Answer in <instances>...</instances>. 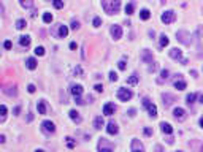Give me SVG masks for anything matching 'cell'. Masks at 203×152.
I'll use <instances>...</instances> for the list:
<instances>
[{
	"label": "cell",
	"instance_id": "23",
	"mask_svg": "<svg viewBox=\"0 0 203 152\" xmlns=\"http://www.w3.org/2000/svg\"><path fill=\"white\" fill-rule=\"evenodd\" d=\"M103 117H102V116H97V117H95V119H94V127L95 128H97V130H100V128L102 127H103Z\"/></svg>",
	"mask_w": 203,
	"mask_h": 152
},
{
	"label": "cell",
	"instance_id": "50",
	"mask_svg": "<svg viewBox=\"0 0 203 152\" xmlns=\"http://www.w3.org/2000/svg\"><path fill=\"white\" fill-rule=\"evenodd\" d=\"M198 101L203 105V94H200V95H198Z\"/></svg>",
	"mask_w": 203,
	"mask_h": 152
},
{
	"label": "cell",
	"instance_id": "16",
	"mask_svg": "<svg viewBox=\"0 0 203 152\" xmlns=\"http://www.w3.org/2000/svg\"><path fill=\"white\" fill-rule=\"evenodd\" d=\"M160 130H162V133H165V135H171L173 133V127L168 122H160Z\"/></svg>",
	"mask_w": 203,
	"mask_h": 152
},
{
	"label": "cell",
	"instance_id": "39",
	"mask_svg": "<svg viewBox=\"0 0 203 152\" xmlns=\"http://www.w3.org/2000/svg\"><path fill=\"white\" fill-rule=\"evenodd\" d=\"M110 81H111V82H114V81H117V75H116V73H114V71H111V73H110Z\"/></svg>",
	"mask_w": 203,
	"mask_h": 152
},
{
	"label": "cell",
	"instance_id": "35",
	"mask_svg": "<svg viewBox=\"0 0 203 152\" xmlns=\"http://www.w3.org/2000/svg\"><path fill=\"white\" fill-rule=\"evenodd\" d=\"M35 54L37 55H44V48L43 46H37L35 48Z\"/></svg>",
	"mask_w": 203,
	"mask_h": 152
},
{
	"label": "cell",
	"instance_id": "34",
	"mask_svg": "<svg viewBox=\"0 0 203 152\" xmlns=\"http://www.w3.org/2000/svg\"><path fill=\"white\" fill-rule=\"evenodd\" d=\"M126 14H133V3H129V5H126Z\"/></svg>",
	"mask_w": 203,
	"mask_h": 152
},
{
	"label": "cell",
	"instance_id": "10",
	"mask_svg": "<svg viewBox=\"0 0 203 152\" xmlns=\"http://www.w3.org/2000/svg\"><path fill=\"white\" fill-rule=\"evenodd\" d=\"M168 54H170V57L174 59V60H183V51L179 48H171L168 51Z\"/></svg>",
	"mask_w": 203,
	"mask_h": 152
},
{
	"label": "cell",
	"instance_id": "56",
	"mask_svg": "<svg viewBox=\"0 0 203 152\" xmlns=\"http://www.w3.org/2000/svg\"><path fill=\"white\" fill-rule=\"evenodd\" d=\"M178 152H181V151H178Z\"/></svg>",
	"mask_w": 203,
	"mask_h": 152
},
{
	"label": "cell",
	"instance_id": "48",
	"mask_svg": "<svg viewBox=\"0 0 203 152\" xmlns=\"http://www.w3.org/2000/svg\"><path fill=\"white\" fill-rule=\"evenodd\" d=\"M19 111H21V106H16V108H14V114L18 116V114H19Z\"/></svg>",
	"mask_w": 203,
	"mask_h": 152
},
{
	"label": "cell",
	"instance_id": "8",
	"mask_svg": "<svg viewBox=\"0 0 203 152\" xmlns=\"http://www.w3.org/2000/svg\"><path fill=\"white\" fill-rule=\"evenodd\" d=\"M143 106H144V108H148V112H149L151 117H156V116H157V108H156V105H151L148 98H143Z\"/></svg>",
	"mask_w": 203,
	"mask_h": 152
},
{
	"label": "cell",
	"instance_id": "46",
	"mask_svg": "<svg viewBox=\"0 0 203 152\" xmlns=\"http://www.w3.org/2000/svg\"><path fill=\"white\" fill-rule=\"evenodd\" d=\"M81 73H83L81 67H76V68H75V75H81Z\"/></svg>",
	"mask_w": 203,
	"mask_h": 152
},
{
	"label": "cell",
	"instance_id": "47",
	"mask_svg": "<svg viewBox=\"0 0 203 152\" xmlns=\"http://www.w3.org/2000/svg\"><path fill=\"white\" fill-rule=\"evenodd\" d=\"M76 48H78V44H76L75 41H71V43H70V49H73V51H75Z\"/></svg>",
	"mask_w": 203,
	"mask_h": 152
},
{
	"label": "cell",
	"instance_id": "11",
	"mask_svg": "<svg viewBox=\"0 0 203 152\" xmlns=\"http://www.w3.org/2000/svg\"><path fill=\"white\" fill-rule=\"evenodd\" d=\"M70 92H71V95L75 98H80L83 95V86H81V84H73L71 89H70Z\"/></svg>",
	"mask_w": 203,
	"mask_h": 152
},
{
	"label": "cell",
	"instance_id": "25",
	"mask_svg": "<svg viewBox=\"0 0 203 152\" xmlns=\"http://www.w3.org/2000/svg\"><path fill=\"white\" fill-rule=\"evenodd\" d=\"M140 18H141L143 21H148L151 18V13H149V10L148 8H143L141 11H140Z\"/></svg>",
	"mask_w": 203,
	"mask_h": 152
},
{
	"label": "cell",
	"instance_id": "12",
	"mask_svg": "<svg viewBox=\"0 0 203 152\" xmlns=\"http://www.w3.org/2000/svg\"><path fill=\"white\" fill-rule=\"evenodd\" d=\"M141 60L144 62V64H152V51L143 49L141 51Z\"/></svg>",
	"mask_w": 203,
	"mask_h": 152
},
{
	"label": "cell",
	"instance_id": "40",
	"mask_svg": "<svg viewBox=\"0 0 203 152\" xmlns=\"http://www.w3.org/2000/svg\"><path fill=\"white\" fill-rule=\"evenodd\" d=\"M102 24V19L100 18H94V27H100Z\"/></svg>",
	"mask_w": 203,
	"mask_h": 152
},
{
	"label": "cell",
	"instance_id": "49",
	"mask_svg": "<svg viewBox=\"0 0 203 152\" xmlns=\"http://www.w3.org/2000/svg\"><path fill=\"white\" fill-rule=\"evenodd\" d=\"M129 116L133 117V116H135V109H130V111H129Z\"/></svg>",
	"mask_w": 203,
	"mask_h": 152
},
{
	"label": "cell",
	"instance_id": "18",
	"mask_svg": "<svg viewBox=\"0 0 203 152\" xmlns=\"http://www.w3.org/2000/svg\"><path fill=\"white\" fill-rule=\"evenodd\" d=\"M114 111H116V106L113 105V103H106V105L103 106V114H106V116L114 114Z\"/></svg>",
	"mask_w": 203,
	"mask_h": 152
},
{
	"label": "cell",
	"instance_id": "44",
	"mask_svg": "<svg viewBox=\"0 0 203 152\" xmlns=\"http://www.w3.org/2000/svg\"><path fill=\"white\" fill-rule=\"evenodd\" d=\"M144 135H146V136H151V135H152V128L146 127V128H144Z\"/></svg>",
	"mask_w": 203,
	"mask_h": 152
},
{
	"label": "cell",
	"instance_id": "36",
	"mask_svg": "<svg viewBox=\"0 0 203 152\" xmlns=\"http://www.w3.org/2000/svg\"><path fill=\"white\" fill-rule=\"evenodd\" d=\"M67 146H68L70 149H73V148L76 146V144H75V141H73V138H70V136L67 138Z\"/></svg>",
	"mask_w": 203,
	"mask_h": 152
},
{
	"label": "cell",
	"instance_id": "55",
	"mask_svg": "<svg viewBox=\"0 0 203 152\" xmlns=\"http://www.w3.org/2000/svg\"><path fill=\"white\" fill-rule=\"evenodd\" d=\"M201 152H203V148H201Z\"/></svg>",
	"mask_w": 203,
	"mask_h": 152
},
{
	"label": "cell",
	"instance_id": "27",
	"mask_svg": "<svg viewBox=\"0 0 203 152\" xmlns=\"http://www.w3.org/2000/svg\"><path fill=\"white\" fill-rule=\"evenodd\" d=\"M137 82H138V75H137V73H133V75L127 79V84H129V86H135Z\"/></svg>",
	"mask_w": 203,
	"mask_h": 152
},
{
	"label": "cell",
	"instance_id": "41",
	"mask_svg": "<svg viewBox=\"0 0 203 152\" xmlns=\"http://www.w3.org/2000/svg\"><path fill=\"white\" fill-rule=\"evenodd\" d=\"M11 46H13V44H11L10 40H7V41L3 43V48H5V49H11Z\"/></svg>",
	"mask_w": 203,
	"mask_h": 152
},
{
	"label": "cell",
	"instance_id": "17",
	"mask_svg": "<svg viewBox=\"0 0 203 152\" xmlns=\"http://www.w3.org/2000/svg\"><path fill=\"white\" fill-rule=\"evenodd\" d=\"M162 100H163V106H170L173 101H174V95H171V94H163V95H162Z\"/></svg>",
	"mask_w": 203,
	"mask_h": 152
},
{
	"label": "cell",
	"instance_id": "45",
	"mask_svg": "<svg viewBox=\"0 0 203 152\" xmlns=\"http://www.w3.org/2000/svg\"><path fill=\"white\" fill-rule=\"evenodd\" d=\"M94 89H95L97 92H103V86H102V84H97V86H95Z\"/></svg>",
	"mask_w": 203,
	"mask_h": 152
},
{
	"label": "cell",
	"instance_id": "15",
	"mask_svg": "<svg viewBox=\"0 0 203 152\" xmlns=\"http://www.w3.org/2000/svg\"><path fill=\"white\" fill-rule=\"evenodd\" d=\"M106 132H108L110 135H117V132H119V128H117V124L110 121L108 122V127H106Z\"/></svg>",
	"mask_w": 203,
	"mask_h": 152
},
{
	"label": "cell",
	"instance_id": "6",
	"mask_svg": "<svg viewBox=\"0 0 203 152\" xmlns=\"http://www.w3.org/2000/svg\"><path fill=\"white\" fill-rule=\"evenodd\" d=\"M160 19H162L163 24H171V22H173L174 19H176V14H174V11L168 10V11H165V13H162Z\"/></svg>",
	"mask_w": 203,
	"mask_h": 152
},
{
	"label": "cell",
	"instance_id": "5",
	"mask_svg": "<svg viewBox=\"0 0 203 152\" xmlns=\"http://www.w3.org/2000/svg\"><path fill=\"white\" fill-rule=\"evenodd\" d=\"M132 97H133V94H132V91H129V89L121 87L119 91H117V98H119L121 101H129Z\"/></svg>",
	"mask_w": 203,
	"mask_h": 152
},
{
	"label": "cell",
	"instance_id": "2",
	"mask_svg": "<svg viewBox=\"0 0 203 152\" xmlns=\"http://www.w3.org/2000/svg\"><path fill=\"white\" fill-rule=\"evenodd\" d=\"M51 35L56 37V38H65L68 35V27L64 25V24H56L51 27Z\"/></svg>",
	"mask_w": 203,
	"mask_h": 152
},
{
	"label": "cell",
	"instance_id": "24",
	"mask_svg": "<svg viewBox=\"0 0 203 152\" xmlns=\"http://www.w3.org/2000/svg\"><path fill=\"white\" fill-rule=\"evenodd\" d=\"M37 108H38V114H46V103H44L43 100L38 101Z\"/></svg>",
	"mask_w": 203,
	"mask_h": 152
},
{
	"label": "cell",
	"instance_id": "31",
	"mask_svg": "<svg viewBox=\"0 0 203 152\" xmlns=\"http://www.w3.org/2000/svg\"><path fill=\"white\" fill-rule=\"evenodd\" d=\"M197 97H198L197 94H189L187 97H186V100H187V105H192L194 101H195V98H197Z\"/></svg>",
	"mask_w": 203,
	"mask_h": 152
},
{
	"label": "cell",
	"instance_id": "4",
	"mask_svg": "<svg viewBox=\"0 0 203 152\" xmlns=\"http://www.w3.org/2000/svg\"><path fill=\"white\" fill-rule=\"evenodd\" d=\"M176 37H178V40L181 41L183 44H186V46H189L190 43H192V38H190V33L189 32H186V30H179L176 33Z\"/></svg>",
	"mask_w": 203,
	"mask_h": 152
},
{
	"label": "cell",
	"instance_id": "3",
	"mask_svg": "<svg viewBox=\"0 0 203 152\" xmlns=\"http://www.w3.org/2000/svg\"><path fill=\"white\" fill-rule=\"evenodd\" d=\"M97 148H98V152H114V146H113V143H110L108 139H105V138L98 139Z\"/></svg>",
	"mask_w": 203,
	"mask_h": 152
},
{
	"label": "cell",
	"instance_id": "28",
	"mask_svg": "<svg viewBox=\"0 0 203 152\" xmlns=\"http://www.w3.org/2000/svg\"><path fill=\"white\" fill-rule=\"evenodd\" d=\"M0 112H2L0 114V122H5V119H7V106L5 105L0 106Z\"/></svg>",
	"mask_w": 203,
	"mask_h": 152
},
{
	"label": "cell",
	"instance_id": "30",
	"mask_svg": "<svg viewBox=\"0 0 203 152\" xmlns=\"http://www.w3.org/2000/svg\"><path fill=\"white\" fill-rule=\"evenodd\" d=\"M168 75H170V73H168V70H162V71H160V78H159V82H163V81H167V79H168Z\"/></svg>",
	"mask_w": 203,
	"mask_h": 152
},
{
	"label": "cell",
	"instance_id": "33",
	"mask_svg": "<svg viewBox=\"0 0 203 152\" xmlns=\"http://www.w3.org/2000/svg\"><path fill=\"white\" fill-rule=\"evenodd\" d=\"M53 5H54V8L60 10V8H64V0H53Z\"/></svg>",
	"mask_w": 203,
	"mask_h": 152
},
{
	"label": "cell",
	"instance_id": "52",
	"mask_svg": "<svg viewBox=\"0 0 203 152\" xmlns=\"http://www.w3.org/2000/svg\"><path fill=\"white\" fill-rule=\"evenodd\" d=\"M200 127L203 128V117H201V119H200Z\"/></svg>",
	"mask_w": 203,
	"mask_h": 152
},
{
	"label": "cell",
	"instance_id": "21",
	"mask_svg": "<svg viewBox=\"0 0 203 152\" xmlns=\"http://www.w3.org/2000/svg\"><path fill=\"white\" fill-rule=\"evenodd\" d=\"M19 44L22 48H27L30 44V37L29 35H22V37H19Z\"/></svg>",
	"mask_w": 203,
	"mask_h": 152
},
{
	"label": "cell",
	"instance_id": "38",
	"mask_svg": "<svg viewBox=\"0 0 203 152\" xmlns=\"http://www.w3.org/2000/svg\"><path fill=\"white\" fill-rule=\"evenodd\" d=\"M117 67H119V70H126V60H119L117 62Z\"/></svg>",
	"mask_w": 203,
	"mask_h": 152
},
{
	"label": "cell",
	"instance_id": "29",
	"mask_svg": "<svg viewBox=\"0 0 203 152\" xmlns=\"http://www.w3.org/2000/svg\"><path fill=\"white\" fill-rule=\"evenodd\" d=\"M26 25H27L26 19H18V21H16V29L22 30V29H26Z\"/></svg>",
	"mask_w": 203,
	"mask_h": 152
},
{
	"label": "cell",
	"instance_id": "51",
	"mask_svg": "<svg viewBox=\"0 0 203 152\" xmlns=\"http://www.w3.org/2000/svg\"><path fill=\"white\" fill-rule=\"evenodd\" d=\"M156 152H162V148H160V146H156Z\"/></svg>",
	"mask_w": 203,
	"mask_h": 152
},
{
	"label": "cell",
	"instance_id": "13",
	"mask_svg": "<svg viewBox=\"0 0 203 152\" xmlns=\"http://www.w3.org/2000/svg\"><path fill=\"white\" fill-rule=\"evenodd\" d=\"M132 152H144V146L140 143V139H132Z\"/></svg>",
	"mask_w": 203,
	"mask_h": 152
},
{
	"label": "cell",
	"instance_id": "26",
	"mask_svg": "<svg viewBox=\"0 0 203 152\" xmlns=\"http://www.w3.org/2000/svg\"><path fill=\"white\" fill-rule=\"evenodd\" d=\"M186 86H187V84H186V81H183V79H176V81H174V87H176L178 91H184Z\"/></svg>",
	"mask_w": 203,
	"mask_h": 152
},
{
	"label": "cell",
	"instance_id": "54",
	"mask_svg": "<svg viewBox=\"0 0 203 152\" xmlns=\"http://www.w3.org/2000/svg\"><path fill=\"white\" fill-rule=\"evenodd\" d=\"M27 2V0H21V3H26Z\"/></svg>",
	"mask_w": 203,
	"mask_h": 152
},
{
	"label": "cell",
	"instance_id": "14",
	"mask_svg": "<svg viewBox=\"0 0 203 152\" xmlns=\"http://www.w3.org/2000/svg\"><path fill=\"white\" fill-rule=\"evenodd\" d=\"M173 116H174V119H176V121L181 122V121L186 119V111L183 108H174L173 109Z\"/></svg>",
	"mask_w": 203,
	"mask_h": 152
},
{
	"label": "cell",
	"instance_id": "37",
	"mask_svg": "<svg viewBox=\"0 0 203 152\" xmlns=\"http://www.w3.org/2000/svg\"><path fill=\"white\" fill-rule=\"evenodd\" d=\"M70 27H71V29H73V30H78V29H80V22H78V21H75V19H73V21H71V25H70Z\"/></svg>",
	"mask_w": 203,
	"mask_h": 152
},
{
	"label": "cell",
	"instance_id": "32",
	"mask_svg": "<svg viewBox=\"0 0 203 152\" xmlns=\"http://www.w3.org/2000/svg\"><path fill=\"white\" fill-rule=\"evenodd\" d=\"M43 22L51 24V22H53V14H51V13H44V14H43Z\"/></svg>",
	"mask_w": 203,
	"mask_h": 152
},
{
	"label": "cell",
	"instance_id": "1",
	"mask_svg": "<svg viewBox=\"0 0 203 152\" xmlns=\"http://www.w3.org/2000/svg\"><path fill=\"white\" fill-rule=\"evenodd\" d=\"M102 7H103L105 13L116 14L121 10V0H102Z\"/></svg>",
	"mask_w": 203,
	"mask_h": 152
},
{
	"label": "cell",
	"instance_id": "9",
	"mask_svg": "<svg viewBox=\"0 0 203 152\" xmlns=\"http://www.w3.org/2000/svg\"><path fill=\"white\" fill-rule=\"evenodd\" d=\"M110 33H111V37L114 38V40H119V38L122 37V27L121 25H111V29H110Z\"/></svg>",
	"mask_w": 203,
	"mask_h": 152
},
{
	"label": "cell",
	"instance_id": "42",
	"mask_svg": "<svg viewBox=\"0 0 203 152\" xmlns=\"http://www.w3.org/2000/svg\"><path fill=\"white\" fill-rule=\"evenodd\" d=\"M156 70H157V64H152V65L149 67V68H148V71H149V73H154Z\"/></svg>",
	"mask_w": 203,
	"mask_h": 152
},
{
	"label": "cell",
	"instance_id": "43",
	"mask_svg": "<svg viewBox=\"0 0 203 152\" xmlns=\"http://www.w3.org/2000/svg\"><path fill=\"white\" fill-rule=\"evenodd\" d=\"M27 91H29L30 94H33V92H35V91H37V87H35V86H33V84H29V87H27Z\"/></svg>",
	"mask_w": 203,
	"mask_h": 152
},
{
	"label": "cell",
	"instance_id": "22",
	"mask_svg": "<svg viewBox=\"0 0 203 152\" xmlns=\"http://www.w3.org/2000/svg\"><path fill=\"white\" fill-rule=\"evenodd\" d=\"M26 65H27V68H29V70H35L37 68V60L33 57H29L26 60Z\"/></svg>",
	"mask_w": 203,
	"mask_h": 152
},
{
	"label": "cell",
	"instance_id": "53",
	"mask_svg": "<svg viewBox=\"0 0 203 152\" xmlns=\"http://www.w3.org/2000/svg\"><path fill=\"white\" fill-rule=\"evenodd\" d=\"M35 152H44V151H41V149H38V151H35Z\"/></svg>",
	"mask_w": 203,
	"mask_h": 152
},
{
	"label": "cell",
	"instance_id": "20",
	"mask_svg": "<svg viewBox=\"0 0 203 152\" xmlns=\"http://www.w3.org/2000/svg\"><path fill=\"white\" fill-rule=\"evenodd\" d=\"M168 41H170V40H168V37L165 35V33H162L160 38H159V48L163 49L165 46H168Z\"/></svg>",
	"mask_w": 203,
	"mask_h": 152
},
{
	"label": "cell",
	"instance_id": "19",
	"mask_svg": "<svg viewBox=\"0 0 203 152\" xmlns=\"http://www.w3.org/2000/svg\"><path fill=\"white\" fill-rule=\"evenodd\" d=\"M68 114H70V119L75 124H81V116H80V112H78L76 109H71Z\"/></svg>",
	"mask_w": 203,
	"mask_h": 152
},
{
	"label": "cell",
	"instance_id": "7",
	"mask_svg": "<svg viewBox=\"0 0 203 152\" xmlns=\"http://www.w3.org/2000/svg\"><path fill=\"white\" fill-rule=\"evenodd\" d=\"M41 132L46 135H51L56 132V125L51 121H44V122H41Z\"/></svg>",
	"mask_w": 203,
	"mask_h": 152
}]
</instances>
